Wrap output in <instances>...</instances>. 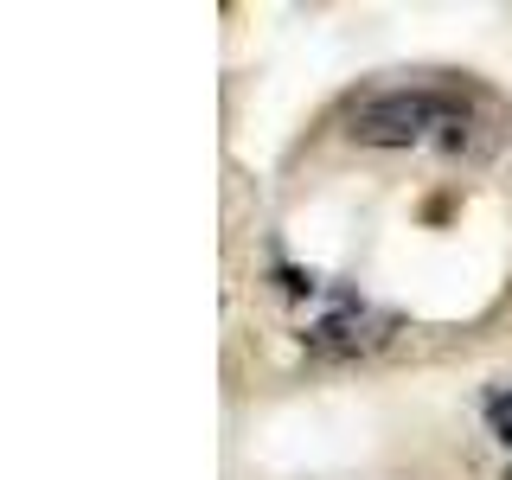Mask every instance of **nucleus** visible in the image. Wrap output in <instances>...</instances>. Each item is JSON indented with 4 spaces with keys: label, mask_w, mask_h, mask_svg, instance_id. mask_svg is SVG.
<instances>
[{
    "label": "nucleus",
    "mask_w": 512,
    "mask_h": 480,
    "mask_svg": "<svg viewBox=\"0 0 512 480\" xmlns=\"http://www.w3.org/2000/svg\"><path fill=\"white\" fill-rule=\"evenodd\" d=\"M455 122H461V103L448 90H384L372 103H359L352 135L365 148H410L429 128H455Z\"/></svg>",
    "instance_id": "nucleus-1"
},
{
    "label": "nucleus",
    "mask_w": 512,
    "mask_h": 480,
    "mask_svg": "<svg viewBox=\"0 0 512 480\" xmlns=\"http://www.w3.org/2000/svg\"><path fill=\"white\" fill-rule=\"evenodd\" d=\"M397 333V314H384V308H365V301H346L340 314H327V320H314L301 340H308V352H320V359H352V352H372L384 346Z\"/></svg>",
    "instance_id": "nucleus-2"
},
{
    "label": "nucleus",
    "mask_w": 512,
    "mask_h": 480,
    "mask_svg": "<svg viewBox=\"0 0 512 480\" xmlns=\"http://www.w3.org/2000/svg\"><path fill=\"white\" fill-rule=\"evenodd\" d=\"M487 429H493V436H500V442L512 448V384L487 397Z\"/></svg>",
    "instance_id": "nucleus-3"
},
{
    "label": "nucleus",
    "mask_w": 512,
    "mask_h": 480,
    "mask_svg": "<svg viewBox=\"0 0 512 480\" xmlns=\"http://www.w3.org/2000/svg\"><path fill=\"white\" fill-rule=\"evenodd\" d=\"M506 480H512V468H506Z\"/></svg>",
    "instance_id": "nucleus-4"
}]
</instances>
